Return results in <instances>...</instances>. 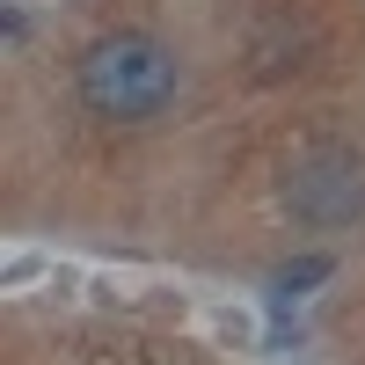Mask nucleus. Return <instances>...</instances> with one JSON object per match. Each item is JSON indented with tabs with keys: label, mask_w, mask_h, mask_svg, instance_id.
<instances>
[{
	"label": "nucleus",
	"mask_w": 365,
	"mask_h": 365,
	"mask_svg": "<svg viewBox=\"0 0 365 365\" xmlns=\"http://www.w3.org/2000/svg\"><path fill=\"white\" fill-rule=\"evenodd\" d=\"M182 88V66L161 37H110L81 58V103L110 125H146Z\"/></svg>",
	"instance_id": "f257e3e1"
},
{
	"label": "nucleus",
	"mask_w": 365,
	"mask_h": 365,
	"mask_svg": "<svg viewBox=\"0 0 365 365\" xmlns=\"http://www.w3.org/2000/svg\"><path fill=\"white\" fill-rule=\"evenodd\" d=\"M285 205H292V220H307V227H351V220H365V161L336 154V146L299 154L285 168Z\"/></svg>",
	"instance_id": "f03ea898"
},
{
	"label": "nucleus",
	"mask_w": 365,
	"mask_h": 365,
	"mask_svg": "<svg viewBox=\"0 0 365 365\" xmlns=\"http://www.w3.org/2000/svg\"><path fill=\"white\" fill-rule=\"evenodd\" d=\"M329 270H336V263H329V256H299V263L285 270V278H278V299H292V292H307V285H322Z\"/></svg>",
	"instance_id": "7ed1b4c3"
},
{
	"label": "nucleus",
	"mask_w": 365,
	"mask_h": 365,
	"mask_svg": "<svg viewBox=\"0 0 365 365\" xmlns=\"http://www.w3.org/2000/svg\"><path fill=\"white\" fill-rule=\"evenodd\" d=\"M15 29H22V15H0V37H15Z\"/></svg>",
	"instance_id": "20e7f679"
}]
</instances>
